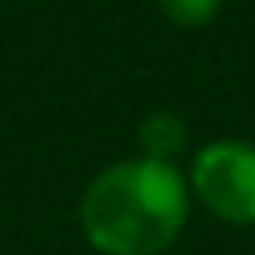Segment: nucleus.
<instances>
[{
    "mask_svg": "<svg viewBox=\"0 0 255 255\" xmlns=\"http://www.w3.org/2000/svg\"><path fill=\"white\" fill-rule=\"evenodd\" d=\"M227 0H155L159 16L171 24V28H183V32H199L207 24L219 20Z\"/></svg>",
    "mask_w": 255,
    "mask_h": 255,
    "instance_id": "4",
    "label": "nucleus"
},
{
    "mask_svg": "<svg viewBox=\"0 0 255 255\" xmlns=\"http://www.w3.org/2000/svg\"><path fill=\"white\" fill-rule=\"evenodd\" d=\"M191 211L183 163L124 155L84 183L76 223L96 255H163L179 243Z\"/></svg>",
    "mask_w": 255,
    "mask_h": 255,
    "instance_id": "1",
    "label": "nucleus"
},
{
    "mask_svg": "<svg viewBox=\"0 0 255 255\" xmlns=\"http://www.w3.org/2000/svg\"><path fill=\"white\" fill-rule=\"evenodd\" d=\"M135 143H139L135 155L163 159V163H179V159L191 151V128H187V120H183L179 112L155 108V112H147V116L135 124Z\"/></svg>",
    "mask_w": 255,
    "mask_h": 255,
    "instance_id": "3",
    "label": "nucleus"
},
{
    "mask_svg": "<svg viewBox=\"0 0 255 255\" xmlns=\"http://www.w3.org/2000/svg\"><path fill=\"white\" fill-rule=\"evenodd\" d=\"M191 203L227 227H255V139L215 135L187 155Z\"/></svg>",
    "mask_w": 255,
    "mask_h": 255,
    "instance_id": "2",
    "label": "nucleus"
}]
</instances>
